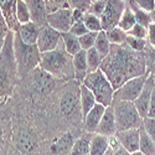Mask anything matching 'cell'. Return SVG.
Masks as SVG:
<instances>
[{
  "label": "cell",
  "instance_id": "cell-1",
  "mask_svg": "<svg viewBox=\"0 0 155 155\" xmlns=\"http://www.w3.org/2000/svg\"><path fill=\"white\" fill-rule=\"evenodd\" d=\"M101 70L106 73L114 89L129 80L147 76L145 54L135 52L125 45H112L109 55L102 61Z\"/></svg>",
  "mask_w": 155,
  "mask_h": 155
},
{
  "label": "cell",
  "instance_id": "cell-2",
  "mask_svg": "<svg viewBox=\"0 0 155 155\" xmlns=\"http://www.w3.org/2000/svg\"><path fill=\"white\" fill-rule=\"evenodd\" d=\"M40 67L47 73H50L54 78H60V80L74 78L73 56H71L66 51L63 41H61V44L56 50L42 54Z\"/></svg>",
  "mask_w": 155,
  "mask_h": 155
},
{
  "label": "cell",
  "instance_id": "cell-3",
  "mask_svg": "<svg viewBox=\"0 0 155 155\" xmlns=\"http://www.w3.org/2000/svg\"><path fill=\"white\" fill-rule=\"evenodd\" d=\"M14 36L15 32L10 31L2 45V68H0V84H2V101L8 98L15 84L18 73V64L14 54Z\"/></svg>",
  "mask_w": 155,
  "mask_h": 155
},
{
  "label": "cell",
  "instance_id": "cell-4",
  "mask_svg": "<svg viewBox=\"0 0 155 155\" xmlns=\"http://www.w3.org/2000/svg\"><path fill=\"white\" fill-rule=\"evenodd\" d=\"M14 54L19 76H26L32 73L37 67H40L42 54L37 45L25 44L16 32L14 36Z\"/></svg>",
  "mask_w": 155,
  "mask_h": 155
},
{
  "label": "cell",
  "instance_id": "cell-5",
  "mask_svg": "<svg viewBox=\"0 0 155 155\" xmlns=\"http://www.w3.org/2000/svg\"><path fill=\"white\" fill-rule=\"evenodd\" d=\"M82 83L93 92L97 103H101V104L106 107L113 106L115 89L113 88L106 73L101 68L96 72L88 73V76L86 77Z\"/></svg>",
  "mask_w": 155,
  "mask_h": 155
},
{
  "label": "cell",
  "instance_id": "cell-6",
  "mask_svg": "<svg viewBox=\"0 0 155 155\" xmlns=\"http://www.w3.org/2000/svg\"><path fill=\"white\" fill-rule=\"evenodd\" d=\"M113 107H114L118 132L140 128L143 125V118L139 114L134 102L114 101Z\"/></svg>",
  "mask_w": 155,
  "mask_h": 155
},
{
  "label": "cell",
  "instance_id": "cell-7",
  "mask_svg": "<svg viewBox=\"0 0 155 155\" xmlns=\"http://www.w3.org/2000/svg\"><path fill=\"white\" fill-rule=\"evenodd\" d=\"M125 8H127V3L123 2V0H108L106 10L101 18L103 31H109L118 26Z\"/></svg>",
  "mask_w": 155,
  "mask_h": 155
},
{
  "label": "cell",
  "instance_id": "cell-8",
  "mask_svg": "<svg viewBox=\"0 0 155 155\" xmlns=\"http://www.w3.org/2000/svg\"><path fill=\"white\" fill-rule=\"evenodd\" d=\"M148 76H139L135 78L129 80L125 82L120 88L115 89L114 92V101H127V102H135L137 98L140 96L144 88L145 81Z\"/></svg>",
  "mask_w": 155,
  "mask_h": 155
},
{
  "label": "cell",
  "instance_id": "cell-9",
  "mask_svg": "<svg viewBox=\"0 0 155 155\" xmlns=\"http://www.w3.org/2000/svg\"><path fill=\"white\" fill-rule=\"evenodd\" d=\"M72 12L73 10L71 8H63L51 12V14L47 15V25L61 34L70 32L73 25Z\"/></svg>",
  "mask_w": 155,
  "mask_h": 155
},
{
  "label": "cell",
  "instance_id": "cell-10",
  "mask_svg": "<svg viewBox=\"0 0 155 155\" xmlns=\"http://www.w3.org/2000/svg\"><path fill=\"white\" fill-rule=\"evenodd\" d=\"M61 41H62V34L56 31L55 29H52L46 24L44 26H41L36 45L38 50L41 51V54H45V52H50V51L56 50L61 44Z\"/></svg>",
  "mask_w": 155,
  "mask_h": 155
},
{
  "label": "cell",
  "instance_id": "cell-11",
  "mask_svg": "<svg viewBox=\"0 0 155 155\" xmlns=\"http://www.w3.org/2000/svg\"><path fill=\"white\" fill-rule=\"evenodd\" d=\"M154 87H155V78H154V77H151V76H148L143 91H141L140 96L134 102V104H135L139 114L141 115V118H143V119L145 117H148L149 107H150V99H151V93H153Z\"/></svg>",
  "mask_w": 155,
  "mask_h": 155
},
{
  "label": "cell",
  "instance_id": "cell-12",
  "mask_svg": "<svg viewBox=\"0 0 155 155\" xmlns=\"http://www.w3.org/2000/svg\"><path fill=\"white\" fill-rule=\"evenodd\" d=\"M78 110H81L80 93L77 94L76 91L68 89V91L63 93L61 98V113L66 118H72L77 114Z\"/></svg>",
  "mask_w": 155,
  "mask_h": 155
},
{
  "label": "cell",
  "instance_id": "cell-13",
  "mask_svg": "<svg viewBox=\"0 0 155 155\" xmlns=\"http://www.w3.org/2000/svg\"><path fill=\"white\" fill-rule=\"evenodd\" d=\"M115 135L119 139L120 145L129 153H135L140 149V128L122 130Z\"/></svg>",
  "mask_w": 155,
  "mask_h": 155
},
{
  "label": "cell",
  "instance_id": "cell-14",
  "mask_svg": "<svg viewBox=\"0 0 155 155\" xmlns=\"http://www.w3.org/2000/svg\"><path fill=\"white\" fill-rule=\"evenodd\" d=\"M98 134L102 135H106V137H112L118 133V129H117V122H115V113H114V107L109 106L106 108L104 115L97 128V132Z\"/></svg>",
  "mask_w": 155,
  "mask_h": 155
},
{
  "label": "cell",
  "instance_id": "cell-15",
  "mask_svg": "<svg viewBox=\"0 0 155 155\" xmlns=\"http://www.w3.org/2000/svg\"><path fill=\"white\" fill-rule=\"evenodd\" d=\"M32 73H34V86L38 93L47 94L52 91L55 87V80L50 73L44 71L41 67L36 68Z\"/></svg>",
  "mask_w": 155,
  "mask_h": 155
},
{
  "label": "cell",
  "instance_id": "cell-16",
  "mask_svg": "<svg viewBox=\"0 0 155 155\" xmlns=\"http://www.w3.org/2000/svg\"><path fill=\"white\" fill-rule=\"evenodd\" d=\"M26 5L29 6L31 20L36 22L38 26H44L47 24V8L45 0H24Z\"/></svg>",
  "mask_w": 155,
  "mask_h": 155
},
{
  "label": "cell",
  "instance_id": "cell-17",
  "mask_svg": "<svg viewBox=\"0 0 155 155\" xmlns=\"http://www.w3.org/2000/svg\"><path fill=\"white\" fill-rule=\"evenodd\" d=\"M2 2V16L6 21L11 31L18 32L20 24L16 18V4L18 0H0Z\"/></svg>",
  "mask_w": 155,
  "mask_h": 155
},
{
  "label": "cell",
  "instance_id": "cell-18",
  "mask_svg": "<svg viewBox=\"0 0 155 155\" xmlns=\"http://www.w3.org/2000/svg\"><path fill=\"white\" fill-rule=\"evenodd\" d=\"M106 106L101 104V103H97V104L89 110L84 117V127L87 129L88 133H96L97 132V128L104 115V112H106Z\"/></svg>",
  "mask_w": 155,
  "mask_h": 155
},
{
  "label": "cell",
  "instance_id": "cell-19",
  "mask_svg": "<svg viewBox=\"0 0 155 155\" xmlns=\"http://www.w3.org/2000/svg\"><path fill=\"white\" fill-rule=\"evenodd\" d=\"M74 141L76 138L73 133H64L52 143L51 153H52V155H68L73 148Z\"/></svg>",
  "mask_w": 155,
  "mask_h": 155
},
{
  "label": "cell",
  "instance_id": "cell-20",
  "mask_svg": "<svg viewBox=\"0 0 155 155\" xmlns=\"http://www.w3.org/2000/svg\"><path fill=\"white\" fill-rule=\"evenodd\" d=\"M40 30H41V26H38V25L34 21H30L28 24L20 25V28H19L16 34L20 36V38L25 44L36 45L38 35H40Z\"/></svg>",
  "mask_w": 155,
  "mask_h": 155
},
{
  "label": "cell",
  "instance_id": "cell-21",
  "mask_svg": "<svg viewBox=\"0 0 155 155\" xmlns=\"http://www.w3.org/2000/svg\"><path fill=\"white\" fill-rule=\"evenodd\" d=\"M73 68H74V78L78 82H83L88 76V64H87V51L82 50L77 55L73 56Z\"/></svg>",
  "mask_w": 155,
  "mask_h": 155
},
{
  "label": "cell",
  "instance_id": "cell-22",
  "mask_svg": "<svg viewBox=\"0 0 155 155\" xmlns=\"http://www.w3.org/2000/svg\"><path fill=\"white\" fill-rule=\"evenodd\" d=\"M108 137L94 133L89 143V155H104L109 150Z\"/></svg>",
  "mask_w": 155,
  "mask_h": 155
},
{
  "label": "cell",
  "instance_id": "cell-23",
  "mask_svg": "<svg viewBox=\"0 0 155 155\" xmlns=\"http://www.w3.org/2000/svg\"><path fill=\"white\" fill-rule=\"evenodd\" d=\"M80 98H81V113L84 117L97 104V101H96L93 92L88 87H86L83 83L80 84Z\"/></svg>",
  "mask_w": 155,
  "mask_h": 155
},
{
  "label": "cell",
  "instance_id": "cell-24",
  "mask_svg": "<svg viewBox=\"0 0 155 155\" xmlns=\"http://www.w3.org/2000/svg\"><path fill=\"white\" fill-rule=\"evenodd\" d=\"M92 135L93 133H87L80 138H77L68 155H89V143H91Z\"/></svg>",
  "mask_w": 155,
  "mask_h": 155
},
{
  "label": "cell",
  "instance_id": "cell-25",
  "mask_svg": "<svg viewBox=\"0 0 155 155\" xmlns=\"http://www.w3.org/2000/svg\"><path fill=\"white\" fill-rule=\"evenodd\" d=\"M62 41H63L64 48H66V51L71 56H74L78 54L80 51H82V47L80 44V37L72 35L71 32L62 34Z\"/></svg>",
  "mask_w": 155,
  "mask_h": 155
},
{
  "label": "cell",
  "instance_id": "cell-26",
  "mask_svg": "<svg viewBox=\"0 0 155 155\" xmlns=\"http://www.w3.org/2000/svg\"><path fill=\"white\" fill-rule=\"evenodd\" d=\"M94 48L98 51V54L101 55V57H102L103 60H104V58L109 55L110 50H112V44H110V41L108 40V36H107V32H106V31L98 32Z\"/></svg>",
  "mask_w": 155,
  "mask_h": 155
},
{
  "label": "cell",
  "instance_id": "cell-27",
  "mask_svg": "<svg viewBox=\"0 0 155 155\" xmlns=\"http://www.w3.org/2000/svg\"><path fill=\"white\" fill-rule=\"evenodd\" d=\"M145 155H155V141L153 138L145 132L144 127H140V149Z\"/></svg>",
  "mask_w": 155,
  "mask_h": 155
},
{
  "label": "cell",
  "instance_id": "cell-28",
  "mask_svg": "<svg viewBox=\"0 0 155 155\" xmlns=\"http://www.w3.org/2000/svg\"><path fill=\"white\" fill-rule=\"evenodd\" d=\"M135 25H137V20H135L134 12H133V10H132L130 6L127 5V8H125V10H124V12H123V15H122V18H120V20H119L118 26L128 34L129 31H130V30L135 26Z\"/></svg>",
  "mask_w": 155,
  "mask_h": 155
},
{
  "label": "cell",
  "instance_id": "cell-29",
  "mask_svg": "<svg viewBox=\"0 0 155 155\" xmlns=\"http://www.w3.org/2000/svg\"><path fill=\"white\" fill-rule=\"evenodd\" d=\"M102 61H103V58L101 57V55L98 54V51L94 47L87 51V64H88L89 73L98 71L102 66Z\"/></svg>",
  "mask_w": 155,
  "mask_h": 155
},
{
  "label": "cell",
  "instance_id": "cell-30",
  "mask_svg": "<svg viewBox=\"0 0 155 155\" xmlns=\"http://www.w3.org/2000/svg\"><path fill=\"white\" fill-rule=\"evenodd\" d=\"M128 5L132 8V10H133V12H134V15H135V20H137V24H139V25H141V26H144V28H147V29H148V26H149V25L153 22L151 15L149 14V12H147V11H144V10L139 9V8H138L133 2H130Z\"/></svg>",
  "mask_w": 155,
  "mask_h": 155
},
{
  "label": "cell",
  "instance_id": "cell-31",
  "mask_svg": "<svg viewBox=\"0 0 155 155\" xmlns=\"http://www.w3.org/2000/svg\"><path fill=\"white\" fill-rule=\"evenodd\" d=\"M106 32L108 36V40L110 41L112 45H125L128 34L124 30H122L119 26L114 28L109 31H106Z\"/></svg>",
  "mask_w": 155,
  "mask_h": 155
},
{
  "label": "cell",
  "instance_id": "cell-32",
  "mask_svg": "<svg viewBox=\"0 0 155 155\" xmlns=\"http://www.w3.org/2000/svg\"><path fill=\"white\" fill-rule=\"evenodd\" d=\"M16 18L20 25L22 24H28L31 20V14H30V10L29 6L26 5V3L24 0H18V4H16Z\"/></svg>",
  "mask_w": 155,
  "mask_h": 155
},
{
  "label": "cell",
  "instance_id": "cell-33",
  "mask_svg": "<svg viewBox=\"0 0 155 155\" xmlns=\"http://www.w3.org/2000/svg\"><path fill=\"white\" fill-rule=\"evenodd\" d=\"M83 22H84V25L87 26V29L91 31V32H101V31H103L101 18H98V16H96V15H93V14L86 12L84 19H83Z\"/></svg>",
  "mask_w": 155,
  "mask_h": 155
},
{
  "label": "cell",
  "instance_id": "cell-34",
  "mask_svg": "<svg viewBox=\"0 0 155 155\" xmlns=\"http://www.w3.org/2000/svg\"><path fill=\"white\" fill-rule=\"evenodd\" d=\"M147 45H148V40H145V38H138V37L129 36V35L127 37L125 46L135 51V52H144L147 50Z\"/></svg>",
  "mask_w": 155,
  "mask_h": 155
},
{
  "label": "cell",
  "instance_id": "cell-35",
  "mask_svg": "<svg viewBox=\"0 0 155 155\" xmlns=\"http://www.w3.org/2000/svg\"><path fill=\"white\" fill-rule=\"evenodd\" d=\"M97 36H98V32H91L89 31L88 34L83 35L80 37V44H81V47L82 50L84 51H88L94 47L96 45V40H97Z\"/></svg>",
  "mask_w": 155,
  "mask_h": 155
},
{
  "label": "cell",
  "instance_id": "cell-36",
  "mask_svg": "<svg viewBox=\"0 0 155 155\" xmlns=\"http://www.w3.org/2000/svg\"><path fill=\"white\" fill-rule=\"evenodd\" d=\"M145 60H147V76H151L155 78V48L145 50Z\"/></svg>",
  "mask_w": 155,
  "mask_h": 155
},
{
  "label": "cell",
  "instance_id": "cell-37",
  "mask_svg": "<svg viewBox=\"0 0 155 155\" xmlns=\"http://www.w3.org/2000/svg\"><path fill=\"white\" fill-rule=\"evenodd\" d=\"M107 2L108 0H96V2H92L88 12L98 16V18H102L103 12H104V10H106V6H107Z\"/></svg>",
  "mask_w": 155,
  "mask_h": 155
},
{
  "label": "cell",
  "instance_id": "cell-38",
  "mask_svg": "<svg viewBox=\"0 0 155 155\" xmlns=\"http://www.w3.org/2000/svg\"><path fill=\"white\" fill-rule=\"evenodd\" d=\"M45 3L48 14L63 8H68V0H45Z\"/></svg>",
  "mask_w": 155,
  "mask_h": 155
},
{
  "label": "cell",
  "instance_id": "cell-39",
  "mask_svg": "<svg viewBox=\"0 0 155 155\" xmlns=\"http://www.w3.org/2000/svg\"><path fill=\"white\" fill-rule=\"evenodd\" d=\"M91 4L92 0H68V8L72 10H82L84 12H88Z\"/></svg>",
  "mask_w": 155,
  "mask_h": 155
},
{
  "label": "cell",
  "instance_id": "cell-40",
  "mask_svg": "<svg viewBox=\"0 0 155 155\" xmlns=\"http://www.w3.org/2000/svg\"><path fill=\"white\" fill-rule=\"evenodd\" d=\"M132 2L141 10H144L149 14L154 11L155 9V0H132Z\"/></svg>",
  "mask_w": 155,
  "mask_h": 155
},
{
  "label": "cell",
  "instance_id": "cell-41",
  "mask_svg": "<svg viewBox=\"0 0 155 155\" xmlns=\"http://www.w3.org/2000/svg\"><path fill=\"white\" fill-rule=\"evenodd\" d=\"M70 32H71L72 35L77 36V37H81V36L88 34L89 30L87 29V26L84 25V22L81 21V22H73V25H72V28H71Z\"/></svg>",
  "mask_w": 155,
  "mask_h": 155
},
{
  "label": "cell",
  "instance_id": "cell-42",
  "mask_svg": "<svg viewBox=\"0 0 155 155\" xmlns=\"http://www.w3.org/2000/svg\"><path fill=\"white\" fill-rule=\"evenodd\" d=\"M143 127L145 129V132L153 138V140L155 141V118L151 117H145L143 119Z\"/></svg>",
  "mask_w": 155,
  "mask_h": 155
},
{
  "label": "cell",
  "instance_id": "cell-43",
  "mask_svg": "<svg viewBox=\"0 0 155 155\" xmlns=\"http://www.w3.org/2000/svg\"><path fill=\"white\" fill-rule=\"evenodd\" d=\"M128 35L138 37V38H145V40H147V37H148V29L144 28V26H141V25H139V24H137L135 26L128 32Z\"/></svg>",
  "mask_w": 155,
  "mask_h": 155
},
{
  "label": "cell",
  "instance_id": "cell-44",
  "mask_svg": "<svg viewBox=\"0 0 155 155\" xmlns=\"http://www.w3.org/2000/svg\"><path fill=\"white\" fill-rule=\"evenodd\" d=\"M148 44L150 45V47L155 48V22H151L148 26Z\"/></svg>",
  "mask_w": 155,
  "mask_h": 155
},
{
  "label": "cell",
  "instance_id": "cell-45",
  "mask_svg": "<svg viewBox=\"0 0 155 155\" xmlns=\"http://www.w3.org/2000/svg\"><path fill=\"white\" fill-rule=\"evenodd\" d=\"M108 140H109V148L112 150H117V149H119L122 147L120 143H119V139L117 138V135L108 137Z\"/></svg>",
  "mask_w": 155,
  "mask_h": 155
},
{
  "label": "cell",
  "instance_id": "cell-46",
  "mask_svg": "<svg viewBox=\"0 0 155 155\" xmlns=\"http://www.w3.org/2000/svg\"><path fill=\"white\" fill-rule=\"evenodd\" d=\"M148 117L155 118V87H154L153 93H151V99H150V107H149Z\"/></svg>",
  "mask_w": 155,
  "mask_h": 155
},
{
  "label": "cell",
  "instance_id": "cell-47",
  "mask_svg": "<svg viewBox=\"0 0 155 155\" xmlns=\"http://www.w3.org/2000/svg\"><path fill=\"white\" fill-rule=\"evenodd\" d=\"M84 15H86V12L82 11V10H73V12H72L73 22H81V21H83Z\"/></svg>",
  "mask_w": 155,
  "mask_h": 155
},
{
  "label": "cell",
  "instance_id": "cell-48",
  "mask_svg": "<svg viewBox=\"0 0 155 155\" xmlns=\"http://www.w3.org/2000/svg\"><path fill=\"white\" fill-rule=\"evenodd\" d=\"M114 155H132V153H129L127 149H124L123 147H120L119 149L114 150Z\"/></svg>",
  "mask_w": 155,
  "mask_h": 155
},
{
  "label": "cell",
  "instance_id": "cell-49",
  "mask_svg": "<svg viewBox=\"0 0 155 155\" xmlns=\"http://www.w3.org/2000/svg\"><path fill=\"white\" fill-rule=\"evenodd\" d=\"M132 155H145V154L141 153L140 150H138V151H135V153H132Z\"/></svg>",
  "mask_w": 155,
  "mask_h": 155
},
{
  "label": "cell",
  "instance_id": "cell-50",
  "mask_svg": "<svg viewBox=\"0 0 155 155\" xmlns=\"http://www.w3.org/2000/svg\"><path fill=\"white\" fill-rule=\"evenodd\" d=\"M104 155H114V150H112V149H109Z\"/></svg>",
  "mask_w": 155,
  "mask_h": 155
},
{
  "label": "cell",
  "instance_id": "cell-51",
  "mask_svg": "<svg viewBox=\"0 0 155 155\" xmlns=\"http://www.w3.org/2000/svg\"><path fill=\"white\" fill-rule=\"evenodd\" d=\"M150 15H151V19H153V22H155V9H154V11L151 12V14H150Z\"/></svg>",
  "mask_w": 155,
  "mask_h": 155
},
{
  "label": "cell",
  "instance_id": "cell-52",
  "mask_svg": "<svg viewBox=\"0 0 155 155\" xmlns=\"http://www.w3.org/2000/svg\"><path fill=\"white\" fill-rule=\"evenodd\" d=\"M123 2H125V3H127V5H128L129 3H130V2H132V0H123Z\"/></svg>",
  "mask_w": 155,
  "mask_h": 155
},
{
  "label": "cell",
  "instance_id": "cell-53",
  "mask_svg": "<svg viewBox=\"0 0 155 155\" xmlns=\"http://www.w3.org/2000/svg\"><path fill=\"white\" fill-rule=\"evenodd\" d=\"M92 2H96V0H92Z\"/></svg>",
  "mask_w": 155,
  "mask_h": 155
}]
</instances>
